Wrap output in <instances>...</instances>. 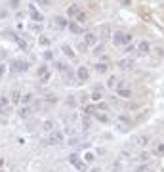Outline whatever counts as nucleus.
<instances>
[{"mask_svg": "<svg viewBox=\"0 0 164 172\" xmlns=\"http://www.w3.org/2000/svg\"><path fill=\"white\" fill-rule=\"evenodd\" d=\"M130 40H132V34H126V33H122V31H116V33L113 34V42H115L116 46L130 44Z\"/></svg>", "mask_w": 164, "mask_h": 172, "instance_id": "1", "label": "nucleus"}, {"mask_svg": "<svg viewBox=\"0 0 164 172\" xmlns=\"http://www.w3.org/2000/svg\"><path fill=\"white\" fill-rule=\"evenodd\" d=\"M29 69V63L27 61H19V60H14L10 63V71L12 73H25Z\"/></svg>", "mask_w": 164, "mask_h": 172, "instance_id": "2", "label": "nucleus"}, {"mask_svg": "<svg viewBox=\"0 0 164 172\" xmlns=\"http://www.w3.org/2000/svg\"><path fill=\"white\" fill-rule=\"evenodd\" d=\"M36 75L40 77V80H42V82H46V80H48V78L52 77V75H50V71H48V67H46V65H40V67H38V71H36Z\"/></svg>", "mask_w": 164, "mask_h": 172, "instance_id": "3", "label": "nucleus"}, {"mask_svg": "<svg viewBox=\"0 0 164 172\" xmlns=\"http://www.w3.org/2000/svg\"><path fill=\"white\" fill-rule=\"evenodd\" d=\"M128 122H130V121H128L126 117H118V121H116V128H118L120 132H128V128H130Z\"/></svg>", "mask_w": 164, "mask_h": 172, "instance_id": "4", "label": "nucleus"}, {"mask_svg": "<svg viewBox=\"0 0 164 172\" xmlns=\"http://www.w3.org/2000/svg\"><path fill=\"white\" fill-rule=\"evenodd\" d=\"M95 42H97V37L94 33H86L84 34V46H95Z\"/></svg>", "mask_w": 164, "mask_h": 172, "instance_id": "5", "label": "nucleus"}, {"mask_svg": "<svg viewBox=\"0 0 164 172\" xmlns=\"http://www.w3.org/2000/svg\"><path fill=\"white\" fill-rule=\"evenodd\" d=\"M76 77H78V80H88V77H90V73H88V67H78L76 69Z\"/></svg>", "mask_w": 164, "mask_h": 172, "instance_id": "6", "label": "nucleus"}, {"mask_svg": "<svg viewBox=\"0 0 164 172\" xmlns=\"http://www.w3.org/2000/svg\"><path fill=\"white\" fill-rule=\"evenodd\" d=\"M118 67L122 69V71H126V69H132V67H134V60H130V57H124V60L118 61Z\"/></svg>", "mask_w": 164, "mask_h": 172, "instance_id": "7", "label": "nucleus"}, {"mask_svg": "<svg viewBox=\"0 0 164 172\" xmlns=\"http://www.w3.org/2000/svg\"><path fill=\"white\" fill-rule=\"evenodd\" d=\"M94 117H95V121H99V122H103V124H109V122H111L109 115H105V113H101V111H95Z\"/></svg>", "mask_w": 164, "mask_h": 172, "instance_id": "8", "label": "nucleus"}, {"mask_svg": "<svg viewBox=\"0 0 164 172\" xmlns=\"http://www.w3.org/2000/svg\"><path fill=\"white\" fill-rule=\"evenodd\" d=\"M50 143H53V145L63 143V134H61V132H53V134L50 136Z\"/></svg>", "mask_w": 164, "mask_h": 172, "instance_id": "9", "label": "nucleus"}, {"mask_svg": "<svg viewBox=\"0 0 164 172\" xmlns=\"http://www.w3.org/2000/svg\"><path fill=\"white\" fill-rule=\"evenodd\" d=\"M29 11H31V17L35 19V21H38V23L42 21V14H40V11H38V10H36L35 6H32V4L29 6Z\"/></svg>", "mask_w": 164, "mask_h": 172, "instance_id": "10", "label": "nucleus"}, {"mask_svg": "<svg viewBox=\"0 0 164 172\" xmlns=\"http://www.w3.org/2000/svg\"><path fill=\"white\" fill-rule=\"evenodd\" d=\"M149 50H151V48H149V42H147V40H141V42L137 44V52H139L141 55H143V54H149Z\"/></svg>", "mask_w": 164, "mask_h": 172, "instance_id": "11", "label": "nucleus"}, {"mask_svg": "<svg viewBox=\"0 0 164 172\" xmlns=\"http://www.w3.org/2000/svg\"><path fill=\"white\" fill-rule=\"evenodd\" d=\"M116 92H118V96H120V98H130V94H132V92H130V88H126L124 84H120Z\"/></svg>", "mask_w": 164, "mask_h": 172, "instance_id": "12", "label": "nucleus"}, {"mask_svg": "<svg viewBox=\"0 0 164 172\" xmlns=\"http://www.w3.org/2000/svg\"><path fill=\"white\" fill-rule=\"evenodd\" d=\"M67 27H69V31H71V33H74V34L82 33V31H80V25H78L76 21H69V23H67Z\"/></svg>", "mask_w": 164, "mask_h": 172, "instance_id": "13", "label": "nucleus"}, {"mask_svg": "<svg viewBox=\"0 0 164 172\" xmlns=\"http://www.w3.org/2000/svg\"><path fill=\"white\" fill-rule=\"evenodd\" d=\"M31 113H32V109H31V107H27V105H23V107H21V109L17 111V115H19L21 119H27Z\"/></svg>", "mask_w": 164, "mask_h": 172, "instance_id": "14", "label": "nucleus"}, {"mask_svg": "<svg viewBox=\"0 0 164 172\" xmlns=\"http://www.w3.org/2000/svg\"><path fill=\"white\" fill-rule=\"evenodd\" d=\"M78 14H80L78 6H71V8L67 10V15H69V17H74V15H78Z\"/></svg>", "mask_w": 164, "mask_h": 172, "instance_id": "15", "label": "nucleus"}, {"mask_svg": "<svg viewBox=\"0 0 164 172\" xmlns=\"http://www.w3.org/2000/svg\"><path fill=\"white\" fill-rule=\"evenodd\" d=\"M61 50H63V54H65V55L74 57V52H73V48H71V46H67V44H65V46H61Z\"/></svg>", "mask_w": 164, "mask_h": 172, "instance_id": "16", "label": "nucleus"}, {"mask_svg": "<svg viewBox=\"0 0 164 172\" xmlns=\"http://www.w3.org/2000/svg\"><path fill=\"white\" fill-rule=\"evenodd\" d=\"M57 69H59V71H63L65 75H71V69H69V65H65V63H57Z\"/></svg>", "mask_w": 164, "mask_h": 172, "instance_id": "17", "label": "nucleus"}, {"mask_svg": "<svg viewBox=\"0 0 164 172\" xmlns=\"http://www.w3.org/2000/svg\"><path fill=\"white\" fill-rule=\"evenodd\" d=\"M95 71L97 73H107V63H95Z\"/></svg>", "mask_w": 164, "mask_h": 172, "instance_id": "18", "label": "nucleus"}, {"mask_svg": "<svg viewBox=\"0 0 164 172\" xmlns=\"http://www.w3.org/2000/svg\"><path fill=\"white\" fill-rule=\"evenodd\" d=\"M8 103H10V99H8L6 96H2V98H0V113H2V111H4V107L8 105Z\"/></svg>", "mask_w": 164, "mask_h": 172, "instance_id": "19", "label": "nucleus"}, {"mask_svg": "<svg viewBox=\"0 0 164 172\" xmlns=\"http://www.w3.org/2000/svg\"><path fill=\"white\" fill-rule=\"evenodd\" d=\"M56 23H57V25L63 29V27H67V23H69V21L65 19V17H56Z\"/></svg>", "mask_w": 164, "mask_h": 172, "instance_id": "20", "label": "nucleus"}, {"mask_svg": "<svg viewBox=\"0 0 164 172\" xmlns=\"http://www.w3.org/2000/svg\"><path fill=\"white\" fill-rule=\"evenodd\" d=\"M50 42H52V40H50L48 37H40V38H38V44H40V46H50Z\"/></svg>", "mask_w": 164, "mask_h": 172, "instance_id": "21", "label": "nucleus"}, {"mask_svg": "<svg viewBox=\"0 0 164 172\" xmlns=\"http://www.w3.org/2000/svg\"><path fill=\"white\" fill-rule=\"evenodd\" d=\"M76 170H80V172H86V163H82V161H78V163L74 165Z\"/></svg>", "mask_w": 164, "mask_h": 172, "instance_id": "22", "label": "nucleus"}, {"mask_svg": "<svg viewBox=\"0 0 164 172\" xmlns=\"http://www.w3.org/2000/svg\"><path fill=\"white\" fill-rule=\"evenodd\" d=\"M12 99H14V103H17V105H19V103H21V94H19V92H14Z\"/></svg>", "mask_w": 164, "mask_h": 172, "instance_id": "23", "label": "nucleus"}, {"mask_svg": "<svg viewBox=\"0 0 164 172\" xmlns=\"http://www.w3.org/2000/svg\"><path fill=\"white\" fill-rule=\"evenodd\" d=\"M78 161H80V157L76 155V153H73V155L69 157V163H71V165H76V163H78Z\"/></svg>", "mask_w": 164, "mask_h": 172, "instance_id": "24", "label": "nucleus"}, {"mask_svg": "<svg viewBox=\"0 0 164 172\" xmlns=\"http://www.w3.org/2000/svg\"><path fill=\"white\" fill-rule=\"evenodd\" d=\"M92 99H95V101H97V99H101V92L97 90V88H95V90L92 92Z\"/></svg>", "mask_w": 164, "mask_h": 172, "instance_id": "25", "label": "nucleus"}, {"mask_svg": "<svg viewBox=\"0 0 164 172\" xmlns=\"http://www.w3.org/2000/svg\"><path fill=\"white\" fill-rule=\"evenodd\" d=\"M31 31H32V33H40V31H42L40 23H32V25H31Z\"/></svg>", "mask_w": 164, "mask_h": 172, "instance_id": "26", "label": "nucleus"}, {"mask_svg": "<svg viewBox=\"0 0 164 172\" xmlns=\"http://www.w3.org/2000/svg\"><path fill=\"white\" fill-rule=\"evenodd\" d=\"M32 99V94H25V96H21V103H27Z\"/></svg>", "mask_w": 164, "mask_h": 172, "instance_id": "27", "label": "nucleus"}, {"mask_svg": "<svg viewBox=\"0 0 164 172\" xmlns=\"http://www.w3.org/2000/svg\"><path fill=\"white\" fill-rule=\"evenodd\" d=\"M15 40H17V44H19L21 50H27V42H25V40H21V38H15Z\"/></svg>", "mask_w": 164, "mask_h": 172, "instance_id": "28", "label": "nucleus"}, {"mask_svg": "<svg viewBox=\"0 0 164 172\" xmlns=\"http://www.w3.org/2000/svg\"><path fill=\"white\" fill-rule=\"evenodd\" d=\"M115 84H116V78H115V77H111V78L107 80V86H109V88H113Z\"/></svg>", "mask_w": 164, "mask_h": 172, "instance_id": "29", "label": "nucleus"}, {"mask_svg": "<svg viewBox=\"0 0 164 172\" xmlns=\"http://www.w3.org/2000/svg\"><path fill=\"white\" fill-rule=\"evenodd\" d=\"M157 151H158L160 155H164V143H158V145H157Z\"/></svg>", "mask_w": 164, "mask_h": 172, "instance_id": "30", "label": "nucleus"}, {"mask_svg": "<svg viewBox=\"0 0 164 172\" xmlns=\"http://www.w3.org/2000/svg\"><path fill=\"white\" fill-rule=\"evenodd\" d=\"M137 143H139V145H145V143H147V138H145V136H141L139 140H137Z\"/></svg>", "mask_w": 164, "mask_h": 172, "instance_id": "31", "label": "nucleus"}, {"mask_svg": "<svg viewBox=\"0 0 164 172\" xmlns=\"http://www.w3.org/2000/svg\"><path fill=\"white\" fill-rule=\"evenodd\" d=\"M84 113H95V107L94 105H88V107L84 109Z\"/></svg>", "mask_w": 164, "mask_h": 172, "instance_id": "32", "label": "nucleus"}, {"mask_svg": "<svg viewBox=\"0 0 164 172\" xmlns=\"http://www.w3.org/2000/svg\"><path fill=\"white\" fill-rule=\"evenodd\" d=\"M44 128H46V130L53 128V122H52V121H46V124H44Z\"/></svg>", "mask_w": 164, "mask_h": 172, "instance_id": "33", "label": "nucleus"}, {"mask_svg": "<svg viewBox=\"0 0 164 172\" xmlns=\"http://www.w3.org/2000/svg\"><path fill=\"white\" fill-rule=\"evenodd\" d=\"M84 159L90 163V161H94V153H86V155H84Z\"/></svg>", "mask_w": 164, "mask_h": 172, "instance_id": "34", "label": "nucleus"}, {"mask_svg": "<svg viewBox=\"0 0 164 172\" xmlns=\"http://www.w3.org/2000/svg\"><path fill=\"white\" fill-rule=\"evenodd\" d=\"M10 6H12V8H17V6H19V0H12V2H10Z\"/></svg>", "mask_w": 164, "mask_h": 172, "instance_id": "35", "label": "nucleus"}, {"mask_svg": "<svg viewBox=\"0 0 164 172\" xmlns=\"http://www.w3.org/2000/svg\"><path fill=\"white\" fill-rule=\"evenodd\" d=\"M52 57H53L52 52H46V54H44V60H52Z\"/></svg>", "mask_w": 164, "mask_h": 172, "instance_id": "36", "label": "nucleus"}, {"mask_svg": "<svg viewBox=\"0 0 164 172\" xmlns=\"http://www.w3.org/2000/svg\"><path fill=\"white\" fill-rule=\"evenodd\" d=\"M76 17H78V21H84V19H86V14H82V11H80V14L76 15Z\"/></svg>", "mask_w": 164, "mask_h": 172, "instance_id": "37", "label": "nucleus"}, {"mask_svg": "<svg viewBox=\"0 0 164 172\" xmlns=\"http://www.w3.org/2000/svg\"><path fill=\"white\" fill-rule=\"evenodd\" d=\"M6 73V65H0V77H2Z\"/></svg>", "mask_w": 164, "mask_h": 172, "instance_id": "38", "label": "nucleus"}, {"mask_svg": "<svg viewBox=\"0 0 164 172\" xmlns=\"http://www.w3.org/2000/svg\"><path fill=\"white\" fill-rule=\"evenodd\" d=\"M38 2H40V4H48V0H38Z\"/></svg>", "mask_w": 164, "mask_h": 172, "instance_id": "39", "label": "nucleus"}, {"mask_svg": "<svg viewBox=\"0 0 164 172\" xmlns=\"http://www.w3.org/2000/svg\"><path fill=\"white\" fill-rule=\"evenodd\" d=\"M120 2H122V4H130V0H120Z\"/></svg>", "mask_w": 164, "mask_h": 172, "instance_id": "40", "label": "nucleus"}, {"mask_svg": "<svg viewBox=\"0 0 164 172\" xmlns=\"http://www.w3.org/2000/svg\"><path fill=\"white\" fill-rule=\"evenodd\" d=\"M0 172H4V170H0Z\"/></svg>", "mask_w": 164, "mask_h": 172, "instance_id": "41", "label": "nucleus"}]
</instances>
